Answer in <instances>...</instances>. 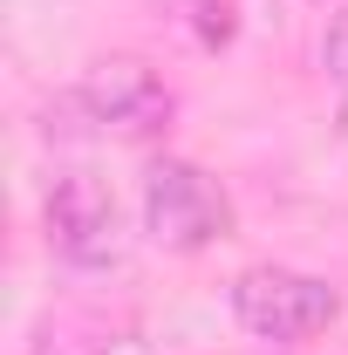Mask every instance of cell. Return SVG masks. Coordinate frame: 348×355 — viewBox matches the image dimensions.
<instances>
[{
    "mask_svg": "<svg viewBox=\"0 0 348 355\" xmlns=\"http://www.w3.org/2000/svg\"><path fill=\"white\" fill-rule=\"evenodd\" d=\"M143 225L171 253H205L232 232V198L184 157H157L143 171Z\"/></svg>",
    "mask_w": 348,
    "mask_h": 355,
    "instance_id": "obj_3",
    "label": "cell"
},
{
    "mask_svg": "<svg viewBox=\"0 0 348 355\" xmlns=\"http://www.w3.org/2000/svg\"><path fill=\"white\" fill-rule=\"evenodd\" d=\"M335 314H342V294L328 280H314V273H294V266H246L232 280V321L253 342L294 349L307 335H321Z\"/></svg>",
    "mask_w": 348,
    "mask_h": 355,
    "instance_id": "obj_2",
    "label": "cell"
},
{
    "mask_svg": "<svg viewBox=\"0 0 348 355\" xmlns=\"http://www.w3.org/2000/svg\"><path fill=\"white\" fill-rule=\"evenodd\" d=\"M321 62H328V76L348 89V0L328 14V42H321Z\"/></svg>",
    "mask_w": 348,
    "mask_h": 355,
    "instance_id": "obj_6",
    "label": "cell"
},
{
    "mask_svg": "<svg viewBox=\"0 0 348 355\" xmlns=\"http://www.w3.org/2000/svg\"><path fill=\"white\" fill-rule=\"evenodd\" d=\"M123 342V328L110 314H76V308H48L28 335V355H110Z\"/></svg>",
    "mask_w": 348,
    "mask_h": 355,
    "instance_id": "obj_5",
    "label": "cell"
},
{
    "mask_svg": "<svg viewBox=\"0 0 348 355\" xmlns=\"http://www.w3.org/2000/svg\"><path fill=\"white\" fill-rule=\"evenodd\" d=\"M62 116H76V130H103V137H157L171 123V89L157 83L143 62L116 55V62H96L76 83L62 89L55 103Z\"/></svg>",
    "mask_w": 348,
    "mask_h": 355,
    "instance_id": "obj_1",
    "label": "cell"
},
{
    "mask_svg": "<svg viewBox=\"0 0 348 355\" xmlns=\"http://www.w3.org/2000/svg\"><path fill=\"white\" fill-rule=\"evenodd\" d=\"M42 225L48 246L69 266H116L123 260V219H116V198L96 171H62L42 198Z\"/></svg>",
    "mask_w": 348,
    "mask_h": 355,
    "instance_id": "obj_4",
    "label": "cell"
}]
</instances>
